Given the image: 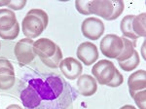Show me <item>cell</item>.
Segmentation results:
<instances>
[{"label": "cell", "instance_id": "7402d4cb", "mask_svg": "<svg viewBox=\"0 0 146 109\" xmlns=\"http://www.w3.org/2000/svg\"><path fill=\"white\" fill-rule=\"evenodd\" d=\"M91 1H84V0H77L75 1V8L82 15H91L90 11H89V5H90Z\"/></svg>", "mask_w": 146, "mask_h": 109}, {"label": "cell", "instance_id": "ffe728a7", "mask_svg": "<svg viewBox=\"0 0 146 109\" xmlns=\"http://www.w3.org/2000/svg\"><path fill=\"white\" fill-rule=\"evenodd\" d=\"M19 33H20V25L18 23L11 29L7 31H0V38L3 40H14L19 36Z\"/></svg>", "mask_w": 146, "mask_h": 109}, {"label": "cell", "instance_id": "484cf974", "mask_svg": "<svg viewBox=\"0 0 146 109\" xmlns=\"http://www.w3.org/2000/svg\"><path fill=\"white\" fill-rule=\"evenodd\" d=\"M9 3H10V1H9V0H0V7L8 6Z\"/></svg>", "mask_w": 146, "mask_h": 109}, {"label": "cell", "instance_id": "2e32d148", "mask_svg": "<svg viewBox=\"0 0 146 109\" xmlns=\"http://www.w3.org/2000/svg\"><path fill=\"white\" fill-rule=\"evenodd\" d=\"M121 38L123 40V50H122L121 54L116 58V60L118 62L129 60V58L133 54V53H135V46H136V41L129 40L124 36L121 37Z\"/></svg>", "mask_w": 146, "mask_h": 109}, {"label": "cell", "instance_id": "44dd1931", "mask_svg": "<svg viewBox=\"0 0 146 109\" xmlns=\"http://www.w3.org/2000/svg\"><path fill=\"white\" fill-rule=\"evenodd\" d=\"M131 98L139 109H146V90L136 92Z\"/></svg>", "mask_w": 146, "mask_h": 109}, {"label": "cell", "instance_id": "d6986e66", "mask_svg": "<svg viewBox=\"0 0 146 109\" xmlns=\"http://www.w3.org/2000/svg\"><path fill=\"white\" fill-rule=\"evenodd\" d=\"M62 60V52L58 46V48H56V51L54 56H52L51 58H43V60H41V61L46 66H48V67H50V68H53V69L58 68V66H60V63Z\"/></svg>", "mask_w": 146, "mask_h": 109}, {"label": "cell", "instance_id": "83f0119b", "mask_svg": "<svg viewBox=\"0 0 146 109\" xmlns=\"http://www.w3.org/2000/svg\"><path fill=\"white\" fill-rule=\"evenodd\" d=\"M0 49H1V43H0Z\"/></svg>", "mask_w": 146, "mask_h": 109}, {"label": "cell", "instance_id": "52a82bcc", "mask_svg": "<svg viewBox=\"0 0 146 109\" xmlns=\"http://www.w3.org/2000/svg\"><path fill=\"white\" fill-rule=\"evenodd\" d=\"M104 30L105 27L103 22L95 17L87 18L81 25V31L89 40H98L104 33Z\"/></svg>", "mask_w": 146, "mask_h": 109}, {"label": "cell", "instance_id": "5bb4252c", "mask_svg": "<svg viewBox=\"0 0 146 109\" xmlns=\"http://www.w3.org/2000/svg\"><path fill=\"white\" fill-rule=\"evenodd\" d=\"M18 23L16 14L10 9H0V31H7Z\"/></svg>", "mask_w": 146, "mask_h": 109}, {"label": "cell", "instance_id": "9c48e42d", "mask_svg": "<svg viewBox=\"0 0 146 109\" xmlns=\"http://www.w3.org/2000/svg\"><path fill=\"white\" fill-rule=\"evenodd\" d=\"M77 58L85 65L89 66L95 63L98 58V47L90 41L83 42L78 46L76 51Z\"/></svg>", "mask_w": 146, "mask_h": 109}, {"label": "cell", "instance_id": "7a4b0ae2", "mask_svg": "<svg viewBox=\"0 0 146 109\" xmlns=\"http://www.w3.org/2000/svg\"><path fill=\"white\" fill-rule=\"evenodd\" d=\"M48 14L42 9H31L27 13L22 23L23 33L27 38H37L48 27Z\"/></svg>", "mask_w": 146, "mask_h": 109}, {"label": "cell", "instance_id": "4fadbf2b", "mask_svg": "<svg viewBox=\"0 0 146 109\" xmlns=\"http://www.w3.org/2000/svg\"><path fill=\"white\" fill-rule=\"evenodd\" d=\"M129 92L133 96L136 92L146 90V72L144 69H140L133 72L128 79Z\"/></svg>", "mask_w": 146, "mask_h": 109}, {"label": "cell", "instance_id": "6da1fadb", "mask_svg": "<svg viewBox=\"0 0 146 109\" xmlns=\"http://www.w3.org/2000/svg\"><path fill=\"white\" fill-rule=\"evenodd\" d=\"M20 98L25 109H67L76 92L60 75H39L27 80Z\"/></svg>", "mask_w": 146, "mask_h": 109}, {"label": "cell", "instance_id": "e0dca14e", "mask_svg": "<svg viewBox=\"0 0 146 109\" xmlns=\"http://www.w3.org/2000/svg\"><path fill=\"white\" fill-rule=\"evenodd\" d=\"M145 19L146 14L141 13L139 15L135 16L133 21V29L136 36L139 37H145L146 30H145Z\"/></svg>", "mask_w": 146, "mask_h": 109}, {"label": "cell", "instance_id": "5b68a950", "mask_svg": "<svg viewBox=\"0 0 146 109\" xmlns=\"http://www.w3.org/2000/svg\"><path fill=\"white\" fill-rule=\"evenodd\" d=\"M115 70H116V67L112 61L108 60H101L94 64L92 68V73L98 84L107 86L108 83L111 82L114 77Z\"/></svg>", "mask_w": 146, "mask_h": 109}, {"label": "cell", "instance_id": "277c9868", "mask_svg": "<svg viewBox=\"0 0 146 109\" xmlns=\"http://www.w3.org/2000/svg\"><path fill=\"white\" fill-rule=\"evenodd\" d=\"M33 43L34 41L30 38H23L16 43L14 54L21 66L27 65L34 60L36 56L33 51Z\"/></svg>", "mask_w": 146, "mask_h": 109}, {"label": "cell", "instance_id": "4316f807", "mask_svg": "<svg viewBox=\"0 0 146 109\" xmlns=\"http://www.w3.org/2000/svg\"><path fill=\"white\" fill-rule=\"evenodd\" d=\"M120 109H136L135 106H133V105H131V104H127V105H124V106H122Z\"/></svg>", "mask_w": 146, "mask_h": 109}, {"label": "cell", "instance_id": "d4e9b609", "mask_svg": "<svg viewBox=\"0 0 146 109\" xmlns=\"http://www.w3.org/2000/svg\"><path fill=\"white\" fill-rule=\"evenodd\" d=\"M6 109H23L22 106L19 104H10L6 107Z\"/></svg>", "mask_w": 146, "mask_h": 109}, {"label": "cell", "instance_id": "603a6c76", "mask_svg": "<svg viewBox=\"0 0 146 109\" xmlns=\"http://www.w3.org/2000/svg\"><path fill=\"white\" fill-rule=\"evenodd\" d=\"M124 82V77L123 75L121 74V72L117 69L115 70V74H114V77H113V79L111 80V82L108 83L107 87H111V88H117L119 86H121L122 84H123Z\"/></svg>", "mask_w": 146, "mask_h": 109}, {"label": "cell", "instance_id": "9a60e30c", "mask_svg": "<svg viewBox=\"0 0 146 109\" xmlns=\"http://www.w3.org/2000/svg\"><path fill=\"white\" fill-rule=\"evenodd\" d=\"M133 18H135V15H127L126 17H124L120 23V29H121V32L123 33L124 37L129 40H133V41H136L138 37L135 34L133 29Z\"/></svg>", "mask_w": 146, "mask_h": 109}, {"label": "cell", "instance_id": "8fae6325", "mask_svg": "<svg viewBox=\"0 0 146 109\" xmlns=\"http://www.w3.org/2000/svg\"><path fill=\"white\" fill-rule=\"evenodd\" d=\"M58 48V45L49 38H39L34 41L33 51L35 56H39L40 60L49 58L54 56Z\"/></svg>", "mask_w": 146, "mask_h": 109}, {"label": "cell", "instance_id": "cb8c5ba5", "mask_svg": "<svg viewBox=\"0 0 146 109\" xmlns=\"http://www.w3.org/2000/svg\"><path fill=\"white\" fill-rule=\"evenodd\" d=\"M27 5V1L25 0H11L10 3L8 4V8L13 9V10H22V9Z\"/></svg>", "mask_w": 146, "mask_h": 109}, {"label": "cell", "instance_id": "30bf717a", "mask_svg": "<svg viewBox=\"0 0 146 109\" xmlns=\"http://www.w3.org/2000/svg\"><path fill=\"white\" fill-rule=\"evenodd\" d=\"M60 69L64 77L68 80H75L79 78L83 71V66L81 62L74 58H65L60 61Z\"/></svg>", "mask_w": 146, "mask_h": 109}, {"label": "cell", "instance_id": "8992f818", "mask_svg": "<svg viewBox=\"0 0 146 109\" xmlns=\"http://www.w3.org/2000/svg\"><path fill=\"white\" fill-rule=\"evenodd\" d=\"M123 50V40L116 34H107L100 41V51L103 56L116 58Z\"/></svg>", "mask_w": 146, "mask_h": 109}, {"label": "cell", "instance_id": "ac0fdd59", "mask_svg": "<svg viewBox=\"0 0 146 109\" xmlns=\"http://www.w3.org/2000/svg\"><path fill=\"white\" fill-rule=\"evenodd\" d=\"M119 66L122 68L124 71H133V69H135L138 66V64L140 63V58H139V54L136 51H135L133 56L129 58V60H125V61H120Z\"/></svg>", "mask_w": 146, "mask_h": 109}, {"label": "cell", "instance_id": "ba28073f", "mask_svg": "<svg viewBox=\"0 0 146 109\" xmlns=\"http://www.w3.org/2000/svg\"><path fill=\"white\" fill-rule=\"evenodd\" d=\"M16 75L14 66L10 60L0 58V90L6 91L14 87Z\"/></svg>", "mask_w": 146, "mask_h": 109}, {"label": "cell", "instance_id": "3957f363", "mask_svg": "<svg viewBox=\"0 0 146 109\" xmlns=\"http://www.w3.org/2000/svg\"><path fill=\"white\" fill-rule=\"evenodd\" d=\"M125 4L122 0H96L89 5L90 14L101 17L106 21H114L122 15Z\"/></svg>", "mask_w": 146, "mask_h": 109}, {"label": "cell", "instance_id": "7c38bea8", "mask_svg": "<svg viewBox=\"0 0 146 109\" xmlns=\"http://www.w3.org/2000/svg\"><path fill=\"white\" fill-rule=\"evenodd\" d=\"M77 91L83 96H92L98 91V82L91 75L84 74L78 78Z\"/></svg>", "mask_w": 146, "mask_h": 109}]
</instances>
